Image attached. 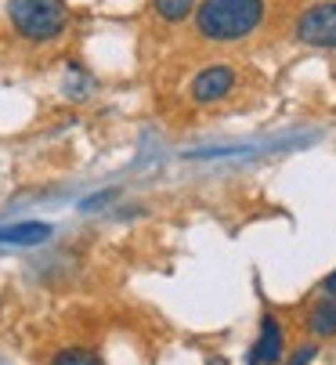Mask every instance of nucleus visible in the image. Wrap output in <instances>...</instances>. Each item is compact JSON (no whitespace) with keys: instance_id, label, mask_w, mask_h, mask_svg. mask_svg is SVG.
<instances>
[{"instance_id":"obj_1","label":"nucleus","mask_w":336,"mask_h":365,"mask_svg":"<svg viewBox=\"0 0 336 365\" xmlns=\"http://www.w3.org/2000/svg\"><path fill=\"white\" fill-rule=\"evenodd\" d=\"M268 19L264 0H203L195 11V29L210 43H239L253 36Z\"/></svg>"},{"instance_id":"obj_2","label":"nucleus","mask_w":336,"mask_h":365,"mask_svg":"<svg viewBox=\"0 0 336 365\" xmlns=\"http://www.w3.org/2000/svg\"><path fill=\"white\" fill-rule=\"evenodd\" d=\"M8 19L26 40L47 43L62 36L69 22V8L66 0H8Z\"/></svg>"},{"instance_id":"obj_3","label":"nucleus","mask_w":336,"mask_h":365,"mask_svg":"<svg viewBox=\"0 0 336 365\" xmlns=\"http://www.w3.org/2000/svg\"><path fill=\"white\" fill-rule=\"evenodd\" d=\"M293 40L332 51L336 47V0H322V4H311L307 11H300L293 26Z\"/></svg>"},{"instance_id":"obj_4","label":"nucleus","mask_w":336,"mask_h":365,"mask_svg":"<svg viewBox=\"0 0 336 365\" xmlns=\"http://www.w3.org/2000/svg\"><path fill=\"white\" fill-rule=\"evenodd\" d=\"M235 69L224 66V62H213L206 69H199L192 76V87H188V98L195 101V106H217V101H224L232 91H235Z\"/></svg>"},{"instance_id":"obj_5","label":"nucleus","mask_w":336,"mask_h":365,"mask_svg":"<svg viewBox=\"0 0 336 365\" xmlns=\"http://www.w3.org/2000/svg\"><path fill=\"white\" fill-rule=\"evenodd\" d=\"M282 358H286V326L275 315H264L260 329H257V340L246 351V365H278Z\"/></svg>"},{"instance_id":"obj_6","label":"nucleus","mask_w":336,"mask_h":365,"mask_svg":"<svg viewBox=\"0 0 336 365\" xmlns=\"http://www.w3.org/2000/svg\"><path fill=\"white\" fill-rule=\"evenodd\" d=\"M47 239H51V225L44 221H22V225L0 228V246H40Z\"/></svg>"},{"instance_id":"obj_7","label":"nucleus","mask_w":336,"mask_h":365,"mask_svg":"<svg viewBox=\"0 0 336 365\" xmlns=\"http://www.w3.org/2000/svg\"><path fill=\"white\" fill-rule=\"evenodd\" d=\"M307 329H311L318 340L336 336V297H322V300H315V307L307 311Z\"/></svg>"},{"instance_id":"obj_8","label":"nucleus","mask_w":336,"mask_h":365,"mask_svg":"<svg viewBox=\"0 0 336 365\" xmlns=\"http://www.w3.org/2000/svg\"><path fill=\"white\" fill-rule=\"evenodd\" d=\"M152 4L163 22H185L195 11V0H152Z\"/></svg>"},{"instance_id":"obj_9","label":"nucleus","mask_w":336,"mask_h":365,"mask_svg":"<svg viewBox=\"0 0 336 365\" xmlns=\"http://www.w3.org/2000/svg\"><path fill=\"white\" fill-rule=\"evenodd\" d=\"M51 365H101V358L87 347H66L51 358Z\"/></svg>"},{"instance_id":"obj_10","label":"nucleus","mask_w":336,"mask_h":365,"mask_svg":"<svg viewBox=\"0 0 336 365\" xmlns=\"http://www.w3.org/2000/svg\"><path fill=\"white\" fill-rule=\"evenodd\" d=\"M318 358V344H300L293 354H290V361L286 365H311Z\"/></svg>"},{"instance_id":"obj_11","label":"nucleus","mask_w":336,"mask_h":365,"mask_svg":"<svg viewBox=\"0 0 336 365\" xmlns=\"http://www.w3.org/2000/svg\"><path fill=\"white\" fill-rule=\"evenodd\" d=\"M322 293H325V297H336V272H329V275L322 279Z\"/></svg>"},{"instance_id":"obj_12","label":"nucleus","mask_w":336,"mask_h":365,"mask_svg":"<svg viewBox=\"0 0 336 365\" xmlns=\"http://www.w3.org/2000/svg\"><path fill=\"white\" fill-rule=\"evenodd\" d=\"M206 365H228V358H224V354H210Z\"/></svg>"}]
</instances>
